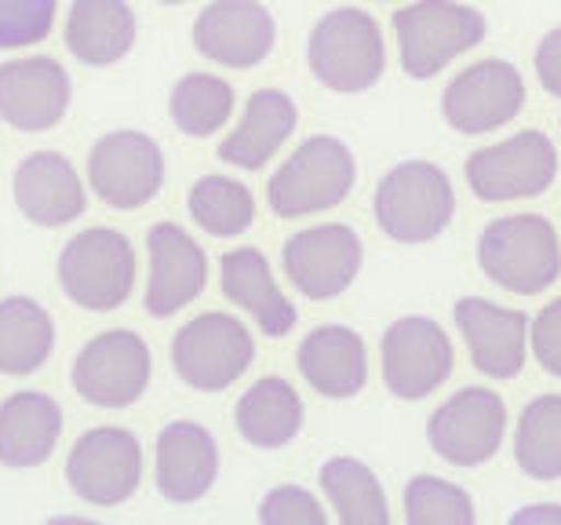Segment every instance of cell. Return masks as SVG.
<instances>
[{
	"instance_id": "cell-1",
	"label": "cell",
	"mask_w": 561,
	"mask_h": 525,
	"mask_svg": "<svg viewBox=\"0 0 561 525\" xmlns=\"http://www.w3.org/2000/svg\"><path fill=\"white\" fill-rule=\"evenodd\" d=\"M478 266L503 293L540 296L561 277V238L536 212L500 216L478 233Z\"/></svg>"
},
{
	"instance_id": "cell-2",
	"label": "cell",
	"mask_w": 561,
	"mask_h": 525,
	"mask_svg": "<svg viewBox=\"0 0 561 525\" xmlns=\"http://www.w3.org/2000/svg\"><path fill=\"white\" fill-rule=\"evenodd\" d=\"M485 15L459 0H412L394 11L401 70L412 81H431L448 70L459 55L474 52L485 41Z\"/></svg>"
},
{
	"instance_id": "cell-3",
	"label": "cell",
	"mask_w": 561,
	"mask_h": 525,
	"mask_svg": "<svg viewBox=\"0 0 561 525\" xmlns=\"http://www.w3.org/2000/svg\"><path fill=\"white\" fill-rule=\"evenodd\" d=\"M310 73L340 95H357L387 73V41L362 8H335L318 19L307 41Z\"/></svg>"
},
{
	"instance_id": "cell-4",
	"label": "cell",
	"mask_w": 561,
	"mask_h": 525,
	"mask_svg": "<svg viewBox=\"0 0 561 525\" xmlns=\"http://www.w3.org/2000/svg\"><path fill=\"white\" fill-rule=\"evenodd\" d=\"M456 216L453 179L434 161H401L376 186V222L390 241L426 244Z\"/></svg>"
},
{
	"instance_id": "cell-5",
	"label": "cell",
	"mask_w": 561,
	"mask_h": 525,
	"mask_svg": "<svg viewBox=\"0 0 561 525\" xmlns=\"http://www.w3.org/2000/svg\"><path fill=\"white\" fill-rule=\"evenodd\" d=\"M357 183V161L351 147L335 136H310L280 161L266 183L277 219H302L313 212H329L351 197Z\"/></svg>"
},
{
	"instance_id": "cell-6",
	"label": "cell",
	"mask_w": 561,
	"mask_h": 525,
	"mask_svg": "<svg viewBox=\"0 0 561 525\" xmlns=\"http://www.w3.org/2000/svg\"><path fill=\"white\" fill-rule=\"evenodd\" d=\"M59 285L77 307L110 315L125 307L136 288V249L125 233L106 227L77 233L59 255Z\"/></svg>"
},
{
	"instance_id": "cell-7",
	"label": "cell",
	"mask_w": 561,
	"mask_h": 525,
	"mask_svg": "<svg viewBox=\"0 0 561 525\" xmlns=\"http://www.w3.org/2000/svg\"><path fill=\"white\" fill-rule=\"evenodd\" d=\"M558 150L554 142L536 128L514 132L511 139H500L492 147H481L467 158L463 175L470 194L489 205L507 201H533L547 194L558 179Z\"/></svg>"
},
{
	"instance_id": "cell-8",
	"label": "cell",
	"mask_w": 561,
	"mask_h": 525,
	"mask_svg": "<svg viewBox=\"0 0 561 525\" xmlns=\"http://www.w3.org/2000/svg\"><path fill=\"white\" fill-rule=\"evenodd\" d=\"M255 362V343L244 321L222 310H205L186 321L172 340V365L179 379L205 395L233 387Z\"/></svg>"
},
{
	"instance_id": "cell-9",
	"label": "cell",
	"mask_w": 561,
	"mask_h": 525,
	"mask_svg": "<svg viewBox=\"0 0 561 525\" xmlns=\"http://www.w3.org/2000/svg\"><path fill=\"white\" fill-rule=\"evenodd\" d=\"M507 401L492 387H463L445 398L426 423V438L437 460L453 467H481L507 438Z\"/></svg>"
},
{
	"instance_id": "cell-10",
	"label": "cell",
	"mask_w": 561,
	"mask_h": 525,
	"mask_svg": "<svg viewBox=\"0 0 561 525\" xmlns=\"http://www.w3.org/2000/svg\"><path fill=\"white\" fill-rule=\"evenodd\" d=\"M153 357L139 332L106 329L73 362V390L95 409H128L146 395Z\"/></svg>"
},
{
	"instance_id": "cell-11",
	"label": "cell",
	"mask_w": 561,
	"mask_h": 525,
	"mask_svg": "<svg viewBox=\"0 0 561 525\" xmlns=\"http://www.w3.org/2000/svg\"><path fill=\"white\" fill-rule=\"evenodd\" d=\"M525 106V77L507 59H478L442 92V114L459 136H489L511 125Z\"/></svg>"
},
{
	"instance_id": "cell-12",
	"label": "cell",
	"mask_w": 561,
	"mask_h": 525,
	"mask_svg": "<svg viewBox=\"0 0 561 525\" xmlns=\"http://www.w3.org/2000/svg\"><path fill=\"white\" fill-rule=\"evenodd\" d=\"M383 384L401 401H423L453 376L456 351L448 332L426 315L398 318L379 343Z\"/></svg>"
},
{
	"instance_id": "cell-13",
	"label": "cell",
	"mask_w": 561,
	"mask_h": 525,
	"mask_svg": "<svg viewBox=\"0 0 561 525\" xmlns=\"http://www.w3.org/2000/svg\"><path fill=\"white\" fill-rule=\"evenodd\" d=\"M66 482L84 504L117 507L142 486V445L125 427H92L66 460Z\"/></svg>"
},
{
	"instance_id": "cell-14",
	"label": "cell",
	"mask_w": 561,
	"mask_h": 525,
	"mask_svg": "<svg viewBox=\"0 0 561 525\" xmlns=\"http://www.w3.org/2000/svg\"><path fill=\"white\" fill-rule=\"evenodd\" d=\"M88 183L110 208L136 212L161 194L164 153L146 132H110L88 153Z\"/></svg>"
},
{
	"instance_id": "cell-15",
	"label": "cell",
	"mask_w": 561,
	"mask_h": 525,
	"mask_svg": "<svg viewBox=\"0 0 561 525\" xmlns=\"http://www.w3.org/2000/svg\"><path fill=\"white\" fill-rule=\"evenodd\" d=\"M365 249L354 227L346 222H321L299 230L285 241V274L296 293L313 304L346 293L362 274Z\"/></svg>"
},
{
	"instance_id": "cell-16",
	"label": "cell",
	"mask_w": 561,
	"mask_h": 525,
	"mask_svg": "<svg viewBox=\"0 0 561 525\" xmlns=\"http://www.w3.org/2000/svg\"><path fill=\"white\" fill-rule=\"evenodd\" d=\"M277 44V22L260 0H211L194 22V48L227 70H252Z\"/></svg>"
},
{
	"instance_id": "cell-17",
	"label": "cell",
	"mask_w": 561,
	"mask_h": 525,
	"mask_svg": "<svg viewBox=\"0 0 561 525\" xmlns=\"http://www.w3.org/2000/svg\"><path fill=\"white\" fill-rule=\"evenodd\" d=\"M456 329L470 351V365L489 379H511L529 357V315L485 296H463L453 307Z\"/></svg>"
},
{
	"instance_id": "cell-18",
	"label": "cell",
	"mask_w": 561,
	"mask_h": 525,
	"mask_svg": "<svg viewBox=\"0 0 561 525\" xmlns=\"http://www.w3.org/2000/svg\"><path fill=\"white\" fill-rule=\"evenodd\" d=\"M150 277H146V310L153 318H172L186 310L208 285V255L194 233L175 222H157L146 233Z\"/></svg>"
},
{
	"instance_id": "cell-19",
	"label": "cell",
	"mask_w": 561,
	"mask_h": 525,
	"mask_svg": "<svg viewBox=\"0 0 561 525\" xmlns=\"http://www.w3.org/2000/svg\"><path fill=\"white\" fill-rule=\"evenodd\" d=\"M73 99L70 73L48 55L0 62V117L19 132H51Z\"/></svg>"
},
{
	"instance_id": "cell-20",
	"label": "cell",
	"mask_w": 561,
	"mask_h": 525,
	"mask_svg": "<svg viewBox=\"0 0 561 525\" xmlns=\"http://www.w3.org/2000/svg\"><path fill=\"white\" fill-rule=\"evenodd\" d=\"M219 478V445L208 427L194 420H175L157 434L153 482L172 504H194L208 497Z\"/></svg>"
},
{
	"instance_id": "cell-21",
	"label": "cell",
	"mask_w": 561,
	"mask_h": 525,
	"mask_svg": "<svg viewBox=\"0 0 561 525\" xmlns=\"http://www.w3.org/2000/svg\"><path fill=\"white\" fill-rule=\"evenodd\" d=\"M19 212L37 227H70L84 216V183L59 150H37L19 161L11 179Z\"/></svg>"
},
{
	"instance_id": "cell-22",
	"label": "cell",
	"mask_w": 561,
	"mask_h": 525,
	"mask_svg": "<svg viewBox=\"0 0 561 525\" xmlns=\"http://www.w3.org/2000/svg\"><path fill=\"white\" fill-rule=\"evenodd\" d=\"M299 125V110L280 88H260L244 103V114L238 125L230 128V136L219 142V161L241 172H260L266 169L280 147L291 139V132Z\"/></svg>"
},
{
	"instance_id": "cell-23",
	"label": "cell",
	"mask_w": 561,
	"mask_h": 525,
	"mask_svg": "<svg viewBox=\"0 0 561 525\" xmlns=\"http://www.w3.org/2000/svg\"><path fill=\"white\" fill-rule=\"evenodd\" d=\"M296 365L321 398L346 401L368 384V347L354 329L318 326L299 343Z\"/></svg>"
},
{
	"instance_id": "cell-24",
	"label": "cell",
	"mask_w": 561,
	"mask_h": 525,
	"mask_svg": "<svg viewBox=\"0 0 561 525\" xmlns=\"http://www.w3.org/2000/svg\"><path fill=\"white\" fill-rule=\"evenodd\" d=\"M219 285L233 307H241L263 336H288L296 329V304L280 293V285L274 282V271L266 263V255L260 249H233L222 255L219 266Z\"/></svg>"
},
{
	"instance_id": "cell-25",
	"label": "cell",
	"mask_w": 561,
	"mask_h": 525,
	"mask_svg": "<svg viewBox=\"0 0 561 525\" xmlns=\"http://www.w3.org/2000/svg\"><path fill=\"white\" fill-rule=\"evenodd\" d=\"M136 41L139 22L128 0H73L66 15V48L84 66H114Z\"/></svg>"
},
{
	"instance_id": "cell-26",
	"label": "cell",
	"mask_w": 561,
	"mask_h": 525,
	"mask_svg": "<svg viewBox=\"0 0 561 525\" xmlns=\"http://www.w3.org/2000/svg\"><path fill=\"white\" fill-rule=\"evenodd\" d=\"M62 438L59 401L41 390H19L0 406V464L41 467Z\"/></svg>"
},
{
	"instance_id": "cell-27",
	"label": "cell",
	"mask_w": 561,
	"mask_h": 525,
	"mask_svg": "<svg viewBox=\"0 0 561 525\" xmlns=\"http://www.w3.org/2000/svg\"><path fill=\"white\" fill-rule=\"evenodd\" d=\"M307 409L299 390L280 376H263L244 390L233 409L238 434L255 449H285L302 431Z\"/></svg>"
},
{
	"instance_id": "cell-28",
	"label": "cell",
	"mask_w": 561,
	"mask_h": 525,
	"mask_svg": "<svg viewBox=\"0 0 561 525\" xmlns=\"http://www.w3.org/2000/svg\"><path fill=\"white\" fill-rule=\"evenodd\" d=\"M55 351V321L37 299H0V373L33 376L48 365Z\"/></svg>"
},
{
	"instance_id": "cell-29",
	"label": "cell",
	"mask_w": 561,
	"mask_h": 525,
	"mask_svg": "<svg viewBox=\"0 0 561 525\" xmlns=\"http://www.w3.org/2000/svg\"><path fill=\"white\" fill-rule=\"evenodd\" d=\"M321 493L332 515L346 525H387L390 504L379 475L357 456H332L321 464Z\"/></svg>"
},
{
	"instance_id": "cell-30",
	"label": "cell",
	"mask_w": 561,
	"mask_h": 525,
	"mask_svg": "<svg viewBox=\"0 0 561 525\" xmlns=\"http://www.w3.org/2000/svg\"><path fill=\"white\" fill-rule=\"evenodd\" d=\"M514 460L533 482H561V395H540L522 409Z\"/></svg>"
},
{
	"instance_id": "cell-31",
	"label": "cell",
	"mask_w": 561,
	"mask_h": 525,
	"mask_svg": "<svg viewBox=\"0 0 561 525\" xmlns=\"http://www.w3.org/2000/svg\"><path fill=\"white\" fill-rule=\"evenodd\" d=\"M233 88L216 73H186L172 88L168 110H172L175 128L190 139H211L227 128L233 117Z\"/></svg>"
},
{
	"instance_id": "cell-32",
	"label": "cell",
	"mask_w": 561,
	"mask_h": 525,
	"mask_svg": "<svg viewBox=\"0 0 561 525\" xmlns=\"http://www.w3.org/2000/svg\"><path fill=\"white\" fill-rule=\"evenodd\" d=\"M190 219L211 238H241L255 222L252 190L233 175H205L190 186Z\"/></svg>"
},
{
	"instance_id": "cell-33",
	"label": "cell",
	"mask_w": 561,
	"mask_h": 525,
	"mask_svg": "<svg viewBox=\"0 0 561 525\" xmlns=\"http://www.w3.org/2000/svg\"><path fill=\"white\" fill-rule=\"evenodd\" d=\"M405 522L409 525H474L478 511L463 486L437 475H416L405 486Z\"/></svg>"
},
{
	"instance_id": "cell-34",
	"label": "cell",
	"mask_w": 561,
	"mask_h": 525,
	"mask_svg": "<svg viewBox=\"0 0 561 525\" xmlns=\"http://www.w3.org/2000/svg\"><path fill=\"white\" fill-rule=\"evenodd\" d=\"M59 0H0V52L33 48L51 33Z\"/></svg>"
},
{
	"instance_id": "cell-35",
	"label": "cell",
	"mask_w": 561,
	"mask_h": 525,
	"mask_svg": "<svg viewBox=\"0 0 561 525\" xmlns=\"http://www.w3.org/2000/svg\"><path fill=\"white\" fill-rule=\"evenodd\" d=\"M263 525H324L329 511L310 489L302 486H274L260 504Z\"/></svg>"
},
{
	"instance_id": "cell-36",
	"label": "cell",
	"mask_w": 561,
	"mask_h": 525,
	"mask_svg": "<svg viewBox=\"0 0 561 525\" xmlns=\"http://www.w3.org/2000/svg\"><path fill=\"white\" fill-rule=\"evenodd\" d=\"M529 351L543 373L561 379V296L551 299L529 326Z\"/></svg>"
},
{
	"instance_id": "cell-37",
	"label": "cell",
	"mask_w": 561,
	"mask_h": 525,
	"mask_svg": "<svg viewBox=\"0 0 561 525\" xmlns=\"http://www.w3.org/2000/svg\"><path fill=\"white\" fill-rule=\"evenodd\" d=\"M536 77L540 84L551 92L554 99H561V26H554L551 33H543V41L536 44Z\"/></svg>"
},
{
	"instance_id": "cell-38",
	"label": "cell",
	"mask_w": 561,
	"mask_h": 525,
	"mask_svg": "<svg viewBox=\"0 0 561 525\" xmlns=\"http://www.w3.org/2000/svg\"><path fill=\"white\" fill-rule=\"evenodd\" d=\"M511 525H561V504H529L514 511Z\"/></svg>"
},
{
	"instance_id": "cell-39",
	"label": "cell",
	"mask_w": 561,
	"mask_h": 525,
	"mask_svg": "<svg viewBox=\"0 0 561 525\" xmlns=\"http://www.w3.org/2000/svg\"><path fill=\"white\" fill-rule=\"evenodd\" d=\"M161 4H186V0H161Z\"/></svg>"
}]
</instances>
